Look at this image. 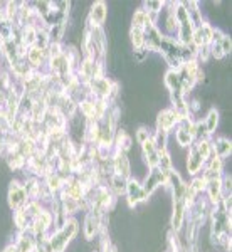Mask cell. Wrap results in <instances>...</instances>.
<instances>
[{"instance_id": "cell-17", "label": "cell", "mask_w": 232, "mask_h": 252, "mask_svg": "<svg viewBox=\"0 0 232 252\" xmlns=\"http://www.w3.org/2000/svg\"><path fill=\"white\" fill-rule=\"evenodd\" d=\"M130 40H132V44L135 49L145 47V31L130 29Z\"/></svg>"}, {"instance_id": "cell-16", "label": "cell", "mask_w": 232, "mask_h": 252, "mask_svg": "<svg viewBox=\"0 0 232 252\" xmlns=\"http://www.w3.org/2000/svg\"><path fill=\"white\" fill-rule=\"evenodd\" d=\"M203 125H205V128H207V131L212 135V133L215 131V128L219 126V111L217 109H210L209 113H207V116H205V120H203Z\"/></svg>"}, {"instance_id": "cell-14", "label": "cell", "mask_w": 232, "mask_h": 252, "mask_svg": "<svg viewBox=\"0 0 232 252\" xmlns=\"http://www.w3.org/2000/svg\"><path fill=\"white\" fill-rule=\"evenodd\" d=\"M108 180H109V190H113V193L121 195L126 192V184H128L126 178L120 177V175H111Z\"/></svg>"}, {"instance_id": "cell-18", "label": "cell", "mask_w": 232, "mask_h": 252, "mask_svg": "<svg viewBox=\"0 0 232 252\" xmlns=\"http://www.w3.org/2000/svg\"><path fill=\"white\" fill-rule=\"evenodd\" d=\"M152 135H153V133L150 131L148 126H145V125L140 126V128L136 129V143L138 145H143L145 141H148L150 138H152Z\"/></svg>"}, {"instance_id": "cell-11", "label": "cell", "mask_w": 232, "mask_h": 252, "mask_svg": "<svg viewBox=\"0 0 232 252\" xmlns=\"http://www.w3.org/2000/svg\"><path fill=\"white\" fill-rule=\"evenodd\" d=\"M165 86L168 89L170 93H182V79H180V74H178V71H175V69H168V71L165 72Z\"/></svg>"}, {"instance_id": "cell-8", "label": "cell", "mask_w": 232, "mask_h": 252, "mask_svg": "<svg viewBox=\"0 0 232 252\" xmlns=\"http://www.w3.org/2000/svg\"><path fill=\"white\" fill-rule=\"evenodd\" d=\"M187 217V205L184 202V198L180 200H173V212L172 217H170V227H172V232H180L182 227H184Z\"/></svg>"}, {"instance_id": "cell-10", "label": "cell", "mask_w": 232, "mask_h": 252, "mask_svg": "<svg viewBox=\"0 0 232 252\" xmlns=\"http://www.w3.org/2000/svg\"><path fill=\"white\" fill-rule=\"evenodd\" d=\"M212 152H214V155L215 157H219V158H227L231 155V152H232V143H231V140L229 138H217V140L212 143Z\"/></svg>"}, {"instance_id": "cell-1", "label": "cell", "mask_w": 232, "mask_h": 252, "mask_svg": "<svg viewBox=\"0 0 232 252\" xmlns=\"http://www.w3.org/2000/svg\"><path fill=\"white\" fill-rule=\"evenodd\" d=\"M77 232H79L77 220H76V219H72V217H69L67 222L64 223V227H61L59 230H56L54 234L49 235L51 251L52 252H66L67 246L76 239Z\"/></svg>"}, {"instance_id": "cell-13", "label": "cell", "mask_w": 232, "mask_h": 252, "mask_svg": "<svg viewBox=\"0 0 232 252\" xmlns=\"http://www.w3.org/2000/svg\"><path fill=\"white\" fill-rule=\"evenodd\" d=\"M148 26H153V24H150L148 20V15H146V12L143 9H138L135 10V14H133L132 17V29H140V31H145Z\"/></svg>"}, {"instance_id": "cell-20", "label": "cell", "mask_w": 232, "mask_h": 252, "mask_svg": "<svg viewBox=\"0 0 232 252\" xmlns=\"http://www.w3.org/2000/svg\"><path fill=\"white\" fill-rule=\"evenodd\" d=\"M219 44H221V49H222L224 56H229V54H231V49H232V40H231L229 35L224 34V35H222V39L219 40Z\"/></svg>"}, {"instance_id": "cell-2", "label": "cell", "mask_w": 232, "mask_h": 252, "mask_svg": "<svg viewBox=\"0 0 232 252\" xmlns=\"http://www.w3.org/2000/svg\"><path fill=\"white\" fill-rule=\"evenodd\" d=\"M126 204H128L130 209H136L138 205L146 204L148 202V195L145 193L143 185L136 180V178H130L128 184H126Z\"/></svg>"}, {"instance_id": "cell-6", "label": "cell", "mask_w": 232, "mask_h": 252, "mask_svg": "<svg viewBox=\"0 0 232 252\" xmlns=\"http://www.w3.org/2000/svg\"><path fill=\"white\" fill-rule=\"evenodd\" d=\"M185 166H187V172L192 177H197L200 175V172L205 166V160L202 158V155L199 153L197 146L194 143L189 146V153H187V160H185Z\"/></svg>"}, {"instance_id": "cell-3", "label": "cell", "mask_w": 232, "mask_h": 252, "mask_svg": "<svg viewBox=\"0 0 232 252\" xmlns=\"http://www.w3.org/2000/svg\"><path fill=\"white\" fill-rule=\"evenodd\" d=\"M166 178H168V172H164L162 168H152V170H148V173H146V177H145V180H143V190H145V193L148 195H152L155 190L157 189H160V187H165L166 185Z\"/></svg>"}, {"instance_id": "cell-4", "label": "cell", "mask_w": 232, "mask_h": 252, "mask_svg": "<svg viewBox=\"0 0 232 252\" xmlns=\"http://www.w3.org/2000/svg\"><path fill=\"white\" fill-rule=\"evenodd\" d=\"M7 200H9V207L14 210L20 209L26 205V202L29 200L24 189V184L19 180H12L9 184V190H7Z\"/></svg>"}, {"instance_id": "cell-9", "label": "cell", "mask_w": 232, "mask_h": 252, "mask_svg": "<svg viewBox=\"0 0 232 252\" xmlns=\"http://www.w3.org/2000/svg\"><path fill=\"white\" fill-rule=\"evenodd\" d=\"M113 168H115V175L130 180L132 178V161L128 158V153L125 152H115L113 155Z\"/></svg>"}, {"instance_id": "cell-7", "label": "cell", "mask_w": 232, "mask_h": 252, "mask_svg": "<svg viewBox=\"0 0 232 252\" xmlns=\"http://www.w3.org/2000/svg\"><path fill=\"white\" fill-rule=\"evenodd\" d=\"M108 19V10L104 2H95L89 10V15L86 19V27H103V24Z\"/></svg>"}, {"instance_id": "cell-12", "label": "cell", "mask_w": 232, "mask_h": 252, "mask_svg": "<svg viewBox=\"0 0 232 252\" xmlns=\"http://www.w3.org/2000/svg\"><path fill=\"white\" fill-rule=\"evenodd\" d=\"M26 59H27V63L31 64V67L32 69H37L42 66V63L46 61V58H44V51H40L39 47H35V46H32L27 49V56H26Z\"/></svg>"}, {"instance_id": "cell-19", "label": "cell", "mask_w": 232, "mask_h": 252, "mask_svg": "<svg viewBox=\"0 0 232 252\" xmlns=\"http://www.w3.org/2000/svg\"><path fill=\"white\" fill-rule=\"evenodd\" d=\"M165 3L164 2H158V0H150V2H145L143 7H145V12H150V14H160L162 9H164Z\"/></svg>"}, {"instance_id": "cell-5", "label": "cell", "mask_w": 232, "mask_h": 252, "mask_svg": "<svg viewBox=\"0 0 232 252\" xmlns=\"http://www.w3.org/2000/svg\"><path fill=\"white\" fill-rule=\"evenodd\" d=\"M178 123H180V120H178L177 113H175L172 108H170V109H162V111L157 115L155 128H157V131H164V133H168V135H170L175 126H178Z\"/></svg>"}, {"instance_id": "cell-15", "label": "cell", "mask_w": 232, "mask_h": 252, "mask_svg": "<svg viewBox=\"0 0 232 252\" xmlns=\"http://www.w3.org/2000/svg\"><path fill=\"white\" fill-rule=\"evenodd\" d=\"M175 140H177V143L180 145L182 148H189V146L194 143V136L190 135L189 131H185L184 128H180V126H178V129L175 131Z\"/></svg>"}]
</instances>
